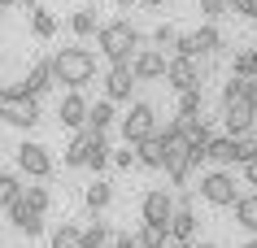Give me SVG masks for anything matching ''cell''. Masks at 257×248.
I'll return each instance as SVG.
<instances>
[{"label":"cell","mask_w":257,"mask_h":248,"mask_svg":"<svg viewBox=\"0 0 257 248\" xmlns=\"http://www.w3.org/2000/svg\"><path fill=\"white\" fill-rule=\"evenodd\" d=\"M48 70H53V83H66L70 92H79L83 83L96 79V53L83 44H70L57 57H48Z\"/></svg>","instance_id":"1"},{"label":"cell","mask_w":257,"mask_h":248,"mask_svg":"<svg viewBox=\"0 0 257 248\" xmlns=\"http://www.w3.org/2000/svg\"><path fill=\"white\" fill-rule=\"evenodd\" d=\"M96 44H100V57H105L109 66H126L136 48H144V35H140L126 18L118 22H105V27H96Z\"/></svg>","instance_id":"2"},{"label":"cell","mask_w":257,"mask_h":248,"mask_svg":"<svg viewBox=\"0 0 257 248\" xmlns=\"http://www.w3.org/2000/svg\"><path fill=\"white\" fill-rule=\"evenodd\" d=\"M0 122H9V126H22V131H31V126L40 122V100L22 96L18 87H0Z\"/></svg>","instance_id":"3"},{"label":"cell","mask_w":257,"mask_h":248,"mask_svg":"<svg viewBox=\"0 0 257 248\" xmlns=\"http://www.w3.org/2000/svg\"><path fill=\"white\" fill-rule=\"evenodd\" d=\"M149 135H157V109H153L149 100H136L126 109V118H122V139L140 144V139H149Z\"/></svg>","instance_id":"4"},{"label":"cell","mask_w":257,"mask_h":248,"mask_svg":"<svg viewBox=\"0 0 257 248\" xmlns=\"http://www.w3.org/2000/svg\"><path fill=\"white\" fill-rule=\"evenodd\" d=\"M126 70H131L136 83H157L166 74V53L162 48H136V57L126 61Z\"/></svg>","instance_id":"5"},{"label":"cell","mask_w":257,"mask_h":248,"mask_svg":"<svg viewBox=\"0 0 257 248\" xmlns=\"http://www.w3.org/2000/svg\"><path fill=\"white\" fill-rule=\"evenodd\" d=\"M196 209H192V200H175V213H170V222H166V235L175 239V244H196Z\"/></svg>","instance_id":"6"},{"label":"cell","mask_w":257,"mask_h":248,"mask_svg":"<svg viewBox=\"0 0 257 248\" xmlns=\"http://www.w3.org/2000/svg\"><path fill=\"white\" fill-rule=\"evenodd\" d=\"M14 157H18V170L31 174V179H48V174H53V157H48L44 144H18Z\"/></svg>","instance_id":"7"},{"label":"cell","mask_w":257,"mask_h":248,"mask_svg":"<svg viewBox=\"0 0 257 248\" xmlns=\"http://www.w3.org/2000/svg\"><path fill=\"white\" fill-rule=\"evenodd\" d=\"M201 196L209 200V205H218V209L235 205V179H231L227 170H209V174L201 179Z\"/></svg>","instance_id":"8"},{"label":"cell","mask_w":257,"mask_h":248,"mask_svg":"<svg viewBox=\"0 0 257 248\" xmlns=\"http://www.w3.org/2000/svg\"><path fill=\"white\" fill-rule=\"evenodd\" d=\"M162 79L170 83V92H192V87H201V70H196V61H188V57H170Z\"/></svg>","instance_id":"9"},{"label":"cell","mask_w":257,"mask_h":248,"mask_svg":"<svg viewBox=\"0 0 257 248\" xmlns=\"http://www.w3.org/2000/svg\"><path fill=\"white\" fill-rule=\"evenodd\" d=\"M140 213H144V222H153V226H166V222H170V213H175V196L166 192V187H153V192L144 196Z\"/></svg>","instance_id":"10"},{"label":"cell","mask_w":257,"mask_h":248,"mask_svg":"<svg viewBox=\"0 0 257 248\" xmlns=\"http://www.w3.org/2000/svg\"><path fill=\"white\" fill-rule=\"evenodd\" d=\"M57 118H61V126H70V131H83V126H87V100H83V92H66L61 105H57Z\"/></svg>","instance_id":"11"},{"label":"cell","mask_w":257,"mask_h":248,"mask_svg":"<svg viewBox=\"0 0 257 248\" xmlns=\"http://www.w3.org/2000/svg\"><path fill=\"white\" fill-rule=\"evenodd\" d=\"M222 122H227V139H235V135H248L253 131L257 113L248 105H240V100H231V105H222Z\"/></svg>","instance_id":"12"},{"label":"cell","mask_w":257,"mask_h":248,"mask_svg":"<svg viewBox=\"0 0 257 248\" xmlns=\"http://www.w3.org/2000/svg\"><path fill=\"white\" fill-rule=\"evenodd\" d=\"M131 87H136L131 70H126V66H109V74H105V100H109V105L131 100Z\"/></svg>","instance_id":"13"},{"label":"cell","mask_w":257,"mask_h":248,"mask_svg":"<svg viewBox=\"0 0 257 248\" xmlns=\"http://www.w3.org/2000/svg\"><path fill=\"white\" fill-rule=\"evenodd\" d=\"M48 87H53V70H48V61H35V66L27 70V79H22V87H18V92H22V96H31V100H40Z\"/></svg>","instance_id":"14"},{"label":"cell","mask_w":257,"mask_h":248,"mask_svg":"<svg viewBox=\"0 0 257 248\" xmlns=\"http://www.w3.org/2000/svg\"><path fill=\"white\" fill-rule=\"evenodd\" d=\"M5 209H9V222H14V226H18V231H22V235H40V231H44L40 213H31V209L22 205V200H18V196H14V200H9V205H5Z\"/></svg>","instance_id":"15"},{"label":"cell","mask_w":257,"mask_h":248,"mask_svg":"<svg viewBox=\"0 0 257 248\" xmlns=\"http://www.w3.org/2000/svg\"><path fill=\"white\" fill-rule=\"evenodd\" d=\"M205 161H214V170L235 165V144H231L227 135H222V139H209V144H205Z\"/></svg>","instance_id":"16"},{"label":"cell","mask_w":257,"mask_h":248,"mask_svg":"<svg viewBox=\"0 0 257 248\" xmlns=\"http://www.w3.org/2000/svg\"><path fill=\"white\" fill-rule=\"evenodd\" d=\"M131 152H136V161H140V165L162 170V139H157V135H149V139H140V144H131Z\"/></svg>","instance_id":"17"},{"label":"cell","mask_w":257,"mask_h":248,"mask_svg":"<svg viewBox=\"0 0 257 248\" xmlns=\"http://www.w3.org/2000/svg\"><path fill=\"white\" fill-rule=\"evenodd\" d=\"M87 152H92V131L83 126V131H74V139H70V148H66V165H87Z\"/></svg>","instance_id":"18"},{"label":"cell","mask_w":257,"mask_h":248,"mask_svg":"<svg viewBox=\"0 0 257 248\" xmlns=\"http://www.w3.org/2000/svg\"><path fill=\"white\" fill-rule=\"evenodd\" d=\"M235 222H240L244 231H253L257 235V192H248V196H235Z\"/></svg>","instance_id":"19"},{"label":"cell","mask_w":257,"mask_h":248,"mask_svg":"<svg viewBox=\"0 0 257 248\" xmlns=\"http://www.w3.org/2000/svg\"><path fill=\"white\" fill-rule=\"evenodd\" d=\"M113 118H118V113H113V105H109V100L87 105V131H100V135H105L109 126H113Z\"/></svg>","instance_id":"20"},{"label":"cell","mask_w":257,"mask_h":248,"mask_svg":"<svg viewBox=\"0 0 257 248\" xmlns=\"http://www.w3.org/2000/svg\"><path fill=\"white\" fill-rule=\"evenodd\" d=\"M192 44H196V57H209V53H218V48H222V35H218L214 22H205L201 31H192Z\"/></svg>","instance_id":"21"},{"label":"cell","mask_w":257,"mask_h":248,"mask_svg":"<svg viewBox=\"0 0 257 248\" xmlns=\"http://www.w3.org/2000/svg\"><path fill=\"white\" fill-rule=\"evenodd\" d=\"M18 200L31 209V213H40L44 218V209L53 205V196H48V187H18Z\"/></svg>","instance_id":"22"},{"label":"cell","mask_w":257,"mask_h":248,"mask_svg":"<svg viewBox=\"0 0 257 248\" xmlns=\"http://www.w3.org/2000/svg\"><path fill=\"white\" fill-rule=\"evenodd\" d=\"M109 200H113V187H109L105 179L87 183V192H83V205H87V209H105Z\"/></svg>","instance_id":"23"},{"label":"cell","mask_w":257,"mask_h":248,"mask_svg":"<svg viewBox=\"0 0 257 248\" xmlns=\"http://www.w3.org/2000/svg\"><path fill=\"white\" fill-rule=\"evenodd\" d=\"M201 109H205L201 87H192V92H179V122H183V118H201Z\"/></svg>","instance_id":"24"},{"label":"cell","mask_w":257,"mask_h":248,"mask_svg":"<svg viewBox=\"0 0 257 248\" xmlns=\"http://www.w3.org/2000/svg\"><path fill=\"white\" fill-rule=\"evenodd\" d=\"M109 152H113V148H109V139L100 135V131H92V152H87V165H92V170H105V165H109Z\"/></svg>","instance_id":"25"},{"label":"cell","mask_w":257,"mask_h":248,"mask_svg":"<svg viewBox=\"0 0 257 248\" xmlns=\"http://www.w3.org/2000/svg\"><path fill=\"white\" fill-rule=\"evenodd\" d=\"M31 31H35V35H40V40H53V31H57V18L48 14V9H31Z\"/></svg>","instance_id":"26"},{"label":"cell","mask_w":257,"mask_h":248,"mask_svg":"<svg viewBox=\"0 0 257 248\" xmlns=\"http://www.w3.org/2000/svg\"><path fill=\"white\" fill-rule=\"evenodd\" d=\"M70 31H74L79 40L96 35V9H79V14H70Z\"/></svg>","instance_id":"27"},{"label":"cell","mask_w":257,"mask_h":248,"mask_svg":"<svg viewBox=\"0 0 257 248\" xmlns=\"http://www.w3.org/2000/svg\"><path fill=\"white\" fill-rule=\"evenodd\" d=\"M166 239H170V235H166V226H153V222H144V226H140V235H136L140 248H166Z\"/></svg>","instance_id":"28"},{"label":"cell","mask_w":257,"mask_h":248,"mask_svg":"<svg viewBox=\"0 0 257 248\" xmlns=\"http://www.w3.org/2000/svg\"><path fill=\"white\" fill-rule=\"evenodd\" d=\"M79 239H83V248H105L109 244V226H105V222H92V226H83V231H79Z\"/></svg>","instance_id":"29"},{"label":"cell","mask_w":257,"mask_h":248,"mask_svg":"<svg viewBox=\"0 0 257 248\" xmlns=\"http://www.w3.org/2000/svg\"><path fill=\"white\" fill-rule=\"evenodd\" d=\"M231 144H235V165L257 161V135H235Z\"/></svg>","instance_id":"30"},{"label":"cell","mask_w":257,"mask_h":248,"mask_svg":"<svg viewBox=\"0 0 257 248\" xmlns=\"http://www.w3.org/2000/svg\"><path fill=\"white\" fill-rule=\"evenodd\" d=\"M53 248H83L79 226H57V231H53Z\"/></svg>","instance_id":"31"},{"label":"cell","mask_w":257,"mask_h":248,"mask_svg":"<svg viewBox=\"0 0 257 248\" xmlns=\"http://www.w3.org/2000/svg\"><path fill=\"white\" fill-rule=\"evenodd\" d=\"M235 100H240V105H248V109L257 113V79H240V87H235Z\"/></svg>","instance_id":"32"},{"label":"cell","mask_w":257,"mask_h":248,"mask_svg":"<svg viewBox=\"0 0 257 248\" xmlns=\"http://www.w3.org/2000/svg\"><path fill=\"white\" fill-rule=\"evenodd\" d=\"M18 187H22V183H18L14 174H5V170H0V209H5V205L18 196Z\"/></svg>","instance_id":"33"},{"label":"cell","mask_w":257,"mask_h":248,"mask_svg":"<svg viewBox=\"0 0 257 248\" xmlns=\"http://www.w3.org/2000/svg\"><path fill=\"white\" fill-rule=\"evenodd\" d=\"M227 9L240 14V18H248V22H257V0H227Z\"/></svg>","instance_id":"34"},{"label":"cell","mask_w":257,"mask_h":248,"mask_svg":"<svg viewBox=\"0 0 257 248\" xmlns=\"http://www.w3.org/2000/svg\"><path fill=\"white\" fill-rule=\"evenodd\" d=\"M175 57H188V61H196V44H192V35H175Z\"/></svg>","instance_id":"35"},{"label":"cell","mask_w":257,"mask_h":248,"mask_svg":"<svg viewBox=\"0 0 257 248\" xmlns=\"http://www.w3.org/2000/svg\"><path fill=\"white\" fill-rule=\"evenodd\" d=\"M175 35H179V31L170 27V22H166V27H157V31H153V44H157V48H170V44H175Z\"/></svg>","instance_id":"36"},{"label":"cell","mask_w":257,"mask_h":248,"mask_svg":"<svg viewBox=\"0 0 257 248\" xmlns=\"http://www.w3.org/2000/svg\"><path fill=\"white\" fill-rule=\"evenodd\" d=\"M109 161H113V165H122V170H131V165H136V152H131V144H126L122 152H109Z\"/></svg>","instance_id":"37"},{"label":"cell","mask_w":257,"mask_h":248,"mask_svg":"<svg viewBox=\"0 0 257 248\" xmlns=\"http://www.w3.org/2000/svg\"><path fill=\"white\" fill-rule=\"evenodd\" d=\"M201 9H205V18L214 22V18H222V9H227V0H201Z\"/></svg>","instance_id":"38"},{"label":"cell","mask_w":257,"mask_h":248,"mask_svg":"<svg viewBox=\"0 0 257 248\" xmlns=\"http://www.w3.org/2000/svg\"><path fill=\"white\" fill-rule=\"evenodd\" d=\"M113 248H140L136 235H113Z\"/></svg>","instance_id":"39"},{"label":"cell","mask_w":257,"mask_h":248,"mask_svg":"<svg viewBox=\"0 0 257 248\" xmlns=\"http://www.w3.org/2000/svg\"><path fill=\"white\" fill-rule=\"evenodd\" d=\"M244 174H248V183L257 187V161H248V165H244Z\"/></svg>","instance_id":"40"},{"label":"cell","mask_w":257,"mask_h":248,"mask_svg":"<svg viewBox=\"0 0 257 248\" xmlns=\"http://www.w3.org/2000/svg\"><path fill=\"white\" fill-rule=\"evenodd\" d=\"M248 61H253V79H257V48H248Z\"/></svg>","instance_id":"41"},{"label":"cell","mask_w":257,"mask_h":248,"mask_svg":"<svg viewBox=\"0 0 257 248\" xmlns=\"http://www.w3.org/2000/svg\"><path fill=\"white\" fill-rule=\"evenodd\" d=\"M14 5H18V0H0V14H5V9H14Z\"/></svg>","instance_id":"42"},{"label":"cell","mask_w":257,"mask_h":248,"mask_svg":"<svg viewBox=\"0 0 257 248\" xmlns=\"http://www.w3.org/2000/svg\"><path fill=\"white\" fill-rule=\"evenodd\" d=\"M140 5H149V9H157V5H166V0H140Z\"/></svg>","instance_id":"43"},{"label":"cell","mask_w":257,"mask_h":248,"mask_svg":"<svg viewBox=\"0 0 257 248\" xmlns=\"http://www.w3.org/2000/svg\"><path fill=\"white\" fill-rule=\"evenodd\" d=\"M183 248H218V244H183Z\"/></svg>","instance_id":"44"},{"label":"cell","mask_w":257,"mask_h":248,"mask_svg":"<svg viewBox=\"0 0 257 248\" xmlns=\"http://www.w3.org/2000/svg\"><path fill=\"white\" fill-rule=\"evenodd\" d=\"M166 248H183V244H175V239H166Z\"/></svg>","instance_id":"45"},{"label":"cell","mask_w":257,"mask_h":248,"mask_svg":"<svg viewBox=\"0 0 257 248\" xmlns=\"http://www.w3.org/2000/svg\"><path fill=\"white\" fill-rule=\"evenodd\" d=\"M244 248H257V235H253V239H248V244H244Z\"/></svg>","instance_id":"46"},{"label":"cell","mask_w":257,"mask_h":248,"mask_svg":"<svg viewBox=\"0 0 257 248\" xmlns=\"http://www.w3.org/2000/svg\"><path fill=\"white\" fill-rule=\"evenodd\" d=\"M118 5H136V0H118Z\"/></svg>","instance_id":"47"},{"label":"cell","mask_w":257,"mask_h":248,"mask_svg":"<svg viewBox=\"0 0 257 248\" xmlns=\"http://www.w3.org/2000/svg\"><path fill=\"white\" fill-rule=\"evenodd\" d=\"M253 126H257V122H253Z\"/></svg>","instance_id":"48"}]
</instances>
